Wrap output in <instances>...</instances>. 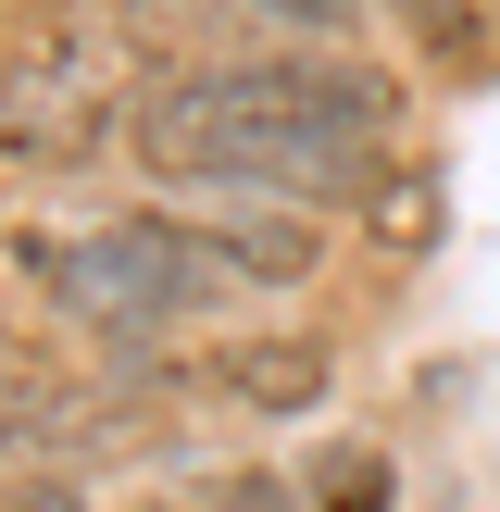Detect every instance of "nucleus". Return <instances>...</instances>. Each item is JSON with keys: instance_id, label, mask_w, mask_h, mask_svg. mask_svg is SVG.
Segmentation results:
<instances>
[{"instance_id": "1", "label": "nucleus", "mask_w": 500, "mask_h": 512, "mask_svg": "<svg viewBox=\"0 0 500 512\" xmlns=\"http://www.w3.org/2000/svg\"><path fill=\"white\" fill-rule=\"evenodd\" d=\"M400 138V75L350 63V50H238V63H188L125 113L163 188H213V200H263V213H325L350 200Z\"/></svg>"}, {"instance_id": "2", "label": "nucleus", "mask_w": 500, "mask_h": 512, "mask_svg": "<svg viewBox=\"0 0 500 512\" xmlns=\"http://www.w3.org/2000/svg\"><path fill=\"white\" fill-rule=\"evenodd\" d=\"M13 275L50 300V325H88V338H125V350H175L200 313L238 300L200 213H100V225H63V238H13Z\"/></svg>"}, {"instance_id": "3", "label": "nucleus", "mask_w": 500, "mask_h": 512, "mask_svg": "<svg viewBox=\"0 0 500 512\" xmlns=\"http://www.w3.org/2000/svg\"><path fill=\"white\" fill-rule=\"evenodd\" d=\"M175 388L213 413H313L338 363H325V338H213V350H175Z\"/></svg>"}, {"instance_id": "4", "label": "nucleus", "mask_w": 500, "mask_h": 512, "mask_svg": "<svg viewBox=\"0 0 500 512\" xmlns=\"http://www.w3.org/2000/svg\"><path fill=\"white\" fill-rule=\"evenodd\" d=\"M200 238L225 250L238 300H250V288H300V275L325 263V225H313V213H263V200H225V213H200Z\"/></svg>"}, {"instance_id": "5", "label": "nucleus", "mask_w": 500, "mask_h": 512, "mask_svg": "<svg viewBox=\"0 0 500 512\" xmlns=\"http://www.w3.org/2000/svg\"><path fill=\"white\" fill-rule=\"evenodd\" d=\"M75 425H88V388H75L25 325H0V450H50V438H75Z\"/></svg>"}, {"instance_id": "6", "label": "nucleus", "mask_w": 500, "mask_h": 512, "mask_svg": "<svg viewBox=\"0 0 500 512\" xmlns=\"http://www.w3.org/2000/svg\"><path fill=\"white\" fill-rule=\"evenodd\" d=\"M313 512H388V450H325L313 463Z\"/></svg>"}, {"instance_id": "7", "label": "nucleus", "mask_w": 500, "mask_h": 512, "mask_svg": "<svg viewBox=\"0 0 500 512\" xmlns=\"http://www.w3.org/2000/svg\"><path fill=\"white\" fill-rule=\"evenodd\" d=\"M188 512H300V488H275V475H225V488H200Z\"/></svg>"}, {"instance_id": "8", "label": "nucleus", "mask_w": 500, "mask_h": 512, "mask_svg": "<svg viewBox=\"0 0 500 512\" xmlns=\"http://www.w3.org/2000/svg\"><path fill=\"white\" fill-rule=\"evenodd\" d=\"M275 13L300 25V50H325V38H350V25H363L375 0H275Z\"/></svg>"}, {"instance_id": "9", "label": "nucleus", "mask_w": 500, "mask_h": 512, "mask_svg": "<svg viewBox=\"0 0 500 512\" xmlns=\"http://www.w3.org/2000/svg\"><path fill=\"white\" fill-rule=\"evenodd\" d=\"M0 512H100V500H75L63 475H25V488H0Z\"/></svg>"}]
</instances>
